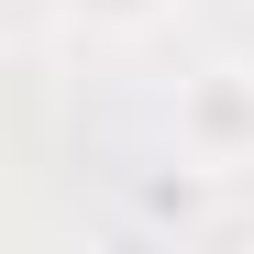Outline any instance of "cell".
<instances>
[{
    "instance_id": "obj_2",
    "label": "cell",
    "mask_w": 254,
    "mask_h": 254,
    "mask_svg": "<svg viewBox=\"0 0 254 254\" xmlns=\"http://www.w3.org/2000/svg\"><path fill=\"white\" fill-rule=\"evenodd\" d=\"M66 11L89 22V33H155L166 11H177V0H66Z\"/></svg>"
},
{
    "instance_id": "obj_1",
    "label": "cell",
    "mask_w": 254,
    "mask_h": 254,
    "mask_svg": "<svg viewBox=\"0 0 254 254\" xmlns=\"http://www.w3.org/2000/svg\"><path fill=\"white\" fill-rule=\"evenodd\" d=\"M177 166H199V177L254 166V56H210L177 77Z\"/></svg>"
}]
</instances>
